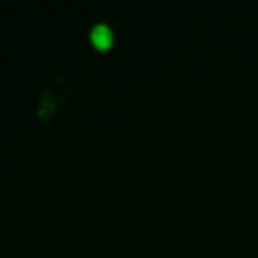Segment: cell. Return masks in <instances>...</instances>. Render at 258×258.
Segmentation results:
<instances>
[{"mask_svg": "<svg viewBox=\"0 0 258 258\" xmlns=\"http://www.w3.org/2000/svg\"><path fill=\"white\" fill-rule=\"evenodd\" d=\"M91 42L97 48H109L111 42H113V30H111V26L105 24V22H97L91 28Z\"/></svg>", "mask_w": 258, "mask_h": 258, "instance_id": "cell-1", "label": "cell"}]
</instances>
